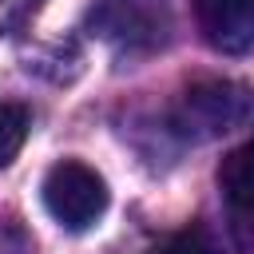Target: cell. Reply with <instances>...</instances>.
Here are the masks:
<instances>
[{"label":"cell","mask_w":254,"mask_h":254,"mask_svg":"<svg viewBox=\"0 0 254 254\" xmlns=\"http://www.w3.org/2000/svg\"><path fill=\"white\" fill-rule=\"evenodd\" d=\"M44 206L64 230H87L107 210V183L79 159H64L44 179Z\"/></svg>","instance_id":"obj_1"},{"label":"cell","mask_w":254,"mask_h":254,"mask_svg":"<svg viewBox=\"0 0 254 254\" xmlns=\"http://www.w3.org/2000/svg\"><path fill=\"white\" fill-rule=\"evenodd\" d=\"M246 107H250V95H246L238 83L206 79V83H194V87L183 95L179 127H183L187 135L198 131L202 139H210V135L230 131L234 123H242V119H246Z\"/></svg>","instance_id":"obj_2"},{"label":"cell","mask_w":254,"mask_h":254,"mask_svg":"<svg viewBox=\"0 0 254 254\" xmlns=\"http://www.w3.org/2000/svg\"><path fill=\"white\" fill-rule=\"evenodd\" d=\"M202 40L222 56L254 52V0H194Z\"/></svg>","instance_id":"obj_3"},{"label":"cell","mask_w":254,"mask_h":254,"mask_svg":"<svg viewBox=\"0 0 254 254\" xmlns=\"http://www.w3.org/2000/svg\"><path fill=\"white\" fill-rule=\"evenodd\" d=\"M218 190L230 210L234 230L254 238V139L234 147L218 167Z\"/></svg>","instance_id":"obj_4"},{"label":"cell","mask_w":254,"mask_h":254,"mask_svg":"<svg viewBox=\"0 0 254 254\" xmlns=\"http://www.w3.org/2000/svg\"><path fill=\"white\" fill-rule=\"evenodd\" d=\"M32 131V111L24 103H0V171L20 155Z\"/></svg>","instance_id":"obj_5"},{"label":"cell","mask_w":254,"mask_h":254,"mask_svg":"<svg viewBox=\"0 0 254 254\" xmlns=\"http://www.w3.org/2000/svg\"><path fill=\"white\" fill-rule=\"evenodd\" d=\"M151 254H218V250H214V242L202 230H183V234L167 238L163 246H155Z\"/></svg>","instance_id":"obj_6"},{"label":"cell","mask_w":254,"mask_h":254,"mask_svg":"<svg viewBox=\"0 0 254 254\" xmlns=\"http://www.w3.org/2000/svg\"><path fill=\"white\" fill-rule=\"evenodd\" d=\"M40 4H44V0H0V36L20 32V28L36 16Z\"/></svg>","instance_id":"obj_7"},{"label":"cell","mask_w":254,"mask_h":254,"mask_svg":"<svg viewBox=\"0 0 254 254\" xmlns=\"http://www.w3.org/2000/svg\"><path fill=\"white\" fill-rule=\"evenodd\" d=\"M0 254H32L28 238H24L12 222H0Z\"/></svg>","instance_id":"obj_8"}]
</instances>
